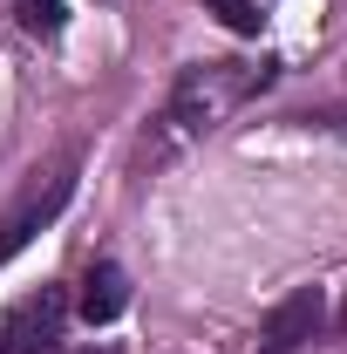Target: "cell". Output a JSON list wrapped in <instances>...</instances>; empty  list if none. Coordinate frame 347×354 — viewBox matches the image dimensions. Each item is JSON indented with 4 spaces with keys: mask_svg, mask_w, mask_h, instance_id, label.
<instances>
[{
    "mask_svg": "<svg viewBox=\"0 0 347 354\" xmlns=\"http://www.w3.org/2000/svg\"><path fill=\"white\" fill-rule=\"evenodd\" d=\"M123 307H130V272L116 259H95L82 272V293H75V313H82L88 327H109V320H123Z\"/></svg>",
    "mask_w": 347,
    "mask_h": 354,
    "instance_id": "cell-5",
    "label": "cell"
},
{
    "mask_svg": "<svg viewBox=\"0 0 347 354\" xmlns=\"http://www.w3.org/2000/svg\"><path fill=\"white\" fill-rule=\"evenodd\" d=\"M62 320H68V293L62 286L21 293L14 307L0 313V354H48L55 334H62Z\"/></svg>",
    "mask_w": 347,
    "mask_h": 354,
    "instance_id": "cell-3",
    "label": "cell"
},
{
    "mask_svg": "<svg viewBox=\"0 0 347 354\" xmlns=\"http://www.w3.org/2000/svg\"><path fill=\"white\" fill-rule=\"evenodd\" d=\"M205 7H212L218 21H225V28H232V35H259V0H205Z\"/></svg>",
    "mask_w": 347,
    "mask_h": 354,
    "instance_id": "cell-7",
    "label": "cell"
},
{
    "mask_svg": "<svg viewBox=\"0 0 347 354\" xmlns=\"http://www.w3.org/2000/svg\"><path fill=\"white\" fill-rule=\"evenodd\" d=\"M265 82H272V62H259V68H238V62H198V68L177 75L164 123H171V136H205V130H218L252 88H265Z\"/></svg>",
    "mask_w": 347,
    "mask_h": 354,
    "instance_id": "cell-1",
    "label": "cell"
},
{
    "mask_svg": "<svg viewBox=\"0 0 347 354\" xmlns=\"http://www.w3.org/2000/svg\"><path fill=\"white\" fill-rule=\"evenodd\" d=\"M68 198H75V171H68V164H62V171H48V177H35V184H28V198L0 218V266L14 259L21 245H35L48 225L62 218V205H68Z\"/></svg>",
    "mask_w": 347,
    "mask_h": 354,
    "instance_id": "cell-2",
    "label": "cell"
},
{
    "mask_svg": "<svg viewBox=\"0 0 347 354\" xmlns=\"http://www.w3.org/2000/svg\"><path fill=\"white\" fill-rule=\"evenodd\" d=\"M88 354H95V348H88Z\"/></svg>",
    "mask_w": 347,
    "mask_h": 354,
    "instance_id": "cell-8",
    "label": "cell"
},
{
    "mask_svg": "<svg viewBox=\"0 0 347 354\" xmlns=\"http://www.w3.org/2000/svg\"><path fill=\"white\" fill-rule=\"evenodd\" d=\"M14 14H21V28H28V35H41V41H55V35H62V21H68V7H62V0H14Z\"/></svg>",
    "mask_w": 347,
    "mask_h": 354,
    "instance_id": "cell-6",
    "label": "cell"
},
{
    "mask_svg": "<svg viewBox=\"0 0 347 354\" xmlns=\"http://www.w3.org/2000/svg\"><path fill=\"white\" fill-rule=\"evenodd\" d=\"M320 320H327V293H320V286H300V293H286V300L259 320L252 354H300L306 341L320 334Z\"/></svg>",
    "mask_w": 347,
    "mask_h": 354,
    "instance_id": "cell-4",
    "label": "cell"
}]
</instances>
